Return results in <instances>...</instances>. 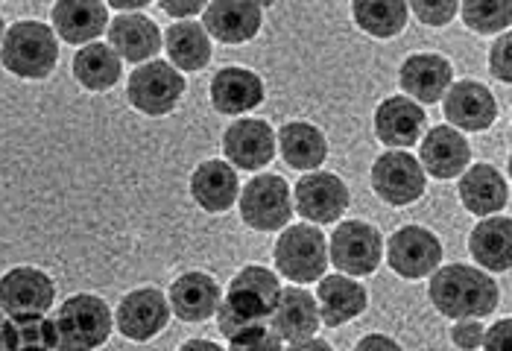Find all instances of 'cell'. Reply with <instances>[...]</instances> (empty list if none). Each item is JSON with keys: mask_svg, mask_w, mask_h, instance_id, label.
<instances>
[{"mask_svg": "<svg viewBox=\"0 0 512 351\" xmlns=\"http://www.w3.org/2000/svg\"><path fill=\"white\" fill-rule=\"evenodd\" d=\"M50 21L56 39L85 47L109 30L112 15L103 0H59L50 9Z\"/></svg>", "mask_w": 512, "mask_h": 351, "instance_id": "ffe728a7", "label": "cell"}, {"mask_svg": "<svg viewBox=\"0 0 512 351\" xmlns=\"http://www.w3.org/2000/svg\"><path fill=\"white\" fill-rule=\"evenodd\" d=\"M431 305L448 319H483L501 305L495 278L472 264H448L431 275Z\"/></svg>", "mask_w": 512, "mask_h": 351, "instance_id": "6da1fadb", "label": "cell"}, {"mask_svg": "<svg viewBox=\"0 0 512 351\" xmlns=\"http://www.w3.org/2000/svg\"><path fill=\"white\" fill-rule=\"evenodd\" d=\"M158 9H164L167 15L179 18V21H194V15H199L205 9L202 0H182V3H173V0H158Z\"/></svg>", "mask_w": 512, "mask_h": 351, "instance_id": "ab89813d", "label": "cell"}, {"mask_svg": "<svg viewBox=\"0 0 512 351\" xmlns=\"http://www.w3.org/2000/svg\"><path fill=\"white\" fill-rule=\"evenodd\" d=\"M483 322L480 319H463V322H454L451 325V343L460 351H477L483 343Z\"/></svg>", "mask_w": 512, "mask_h": 351, "instance_id": "74e56055", "label": "cell"}, {"mask_svg": "<svg viewBox=\"0 0 512 351\" xmlns=\"http://www.w3.org/2000/svg\"><path fill=\"white\" fill-rule=\"evenodd\" d=\"M161 44L167 47V59L179 74L205 71L214 53L211 36L199 21H176L173 27H167V33H161Z\"/></svg>", "mask_w": 512, "mask_h": 351, "instance_id": "f546056e", "label": "cell"}, {"mask_svg": "<svg viewBox=\"0 0 512 351\" xmlns=\"http://www.w3.org/2000/svg\"><path fill=\"white\" fill-rule=\"evenodd\" d=\"M56 351H97L112 337L115 316L103 296L77 293L56 311Z\"/></svg>", "mask_w": 512, "mask_h": 351, "instance_id": "7a4b0ae2", "label": "cell"}, {"mask_svg": "<svg viewBox=\"0 0 512 351\" xmlns=\"http://www.w3.org/2000/svg\"><path fill=\"white\" fill-rule=\"evenodd\" d=\"M463 24L480 33V36H501L507 33L512 24V3L510 0H469V3H460V12Z\"/></svg>", "mask_w": 512, "mask_h": 351, "instance_id": "d6a6232c", "label": "cell"}, {"mask_svg": "<svg viewBox=\"0 0 512 351\" xmlns=\"http://www.w3.org/2000/svg\"><path fill=\"white\" fill-rule=\"evenodd\" d=\"M273 261L278 270L276 275L293 281V287L314 284L328 270V237L311 223L287 226L281 229L273 246Z\"/></svg>", "mask_w": 512, "mask_h": 351, "instance_id": "277c9868", "label": "cell"}, {"mask_svg": "<svg viewBox=\"0 0 512 351\" xmlns=\"http://www.w3.org/2000/svg\"><path fill=\"white\" fill-rule=\"evenodd\" d=\"M179 351H226L223 346H217V343H211V340H188V343H182Z\"/></svg>", "mask_w": 512, "mask_h": 351, "instance_id": "ee69618b", "label": "cell"}, {"mask_svg": "<svg viewBox=\"0 0 512 351\" xmlns=\"http://www.w3.org/2000/svg\"><path fill=\"white\" fill-rule=\"evenodd\" d=\"M416 158H419L425 176L448 182V179H460L466 173V167L472 164V144L466 141L463 132L442 123L422 135Z\"/></svg>", "mask_w": 512, "mask_h": 351, "instance_id": "2e32d148", "label": "cell"}, {"mask_svg": "<svg viewBox=\"0 0 512 351\" xmlns=\"http://www.w3.org/2000/svg\"><path fill=\"white\" fill-rule=\"evenodd\" d=\"M115 316V328L129 343H150L170 322L167 296L158 287H135L120 299Z\"/></svg>", "mask_w": 512, "mask_h": 351, "instance_id": "4fadbf2b", "label": "cell"}, {"mask_svg": "<svg viewBox=\"0 0 512 351\" xmlns=\"http://www.w3.org/2000/svg\"><path fill=\"white\" fill-rule=\"evenodd\" d=\"M352 18L366 36L390 41L407 30L410 9L404 0H355Z\"/></svg>", "mask_w": 512, "mask_h": 351, "instance_id": "1f68e13d", "label": "cell"}, {"mask_svg": "<svg viewBox=\"0 0 512 351\" xmlns=\"http://www.w3.org/2000/svg\"><path fill=\"white\" fill-rule=\"evenodd\" d=\"M287 351H334V349H331V343H325V340H319V337H311V340H302V343H290V349Z\"/></svg>", "mask_w": 512, "mask_h": 351, "instance_id": "7bdbcfd3", "label": "cell"}, {"mask_svg": "<svg viewBox=\"0 0 512 351\" xmlns=\"http://www.w3.org/2000/svg\"><path fill=\"white\" fill-rule=\"evenodd\" d=\"M398 85L407 100L434 106L454 85V65L439 53H410L398 68Z\"/></svg>", "mask_w": 512, "mask_h": 351, "instance_id": "e0dca14e", "label": "cell"}, {"mask_svg": "<svg viewBox=\"0 0 512 351\" xmlns=\"http://www.w3.org/2000/svg\"><path fill=\"white\" fill-rule=\"evenodd\" d=\"M267 319H270V331L284 343L311 340L322 325L314 293H308L305 287H281L276 308Z\"/></svg>", "mask_w": 512, "mask_h": 351, "instance_id": "cb8c5ba5", "label": "cell"}, {"mask_svg": "<svg viewBox=\"0 0 512 351\" xmlns=\"http://www.w3.org/2000/svg\"><path fill=\"white\" fill-rule=\"evenodd\" d=\"M167 305L170 316H176L179 322H208L223 305V290L208 273H182L170 284Z\"/></svg>", "mask_w": 512, "mask_h": 351, "instance_id": "44dd1931", "label": "cell"}, {"mask_svg": "<svg viewBox=\"0 0 512 351\" xmlns=\"http://www.w3.org/2000/svg\"><path fill=\"white\" fill-rule=\"evenodd\" d=\"M375 138L390 147V150H410L413 144L422 141L425 129H428V112L407 100L404 94H393L387 100H381V106L375 109Z\"/></svg>", "mask_w": 512, "mask_h": 351, "instance_id": "ac0fdd59", "label": "cell"}, {"mask_svg": "<svg viewBox=\"0 0 512 351\" xmlns=\"http://www.w3.org/2000/svg\"><path fill=\"white\" fill-rule=\"evenodd\" d=\"M349 202H352L349 185L328 170L305 173L293 188V211H299L302 220L311 226L337 223L346 214Z\"/></svg>", "mask_w": 512, "mask_h": 351, "instance_id": "9c48e42d", "label": "cell"}, {"mask_svg": "<svg viewBox=\"0 0 512 351\" xmlns=\"http://www.w3.org/2000/svg\"><path fill=\"white\" fill-rule=\"evenodd\" d=\"M12 351H56V325L44 316H15L9 319Z\"/></svg>", "mask_w": 512, "mask_h": 351, "instance_id": "836d02e7", "label": "cell"}, {"mask_svg": "<svg viewBox=\"0 0 512 351\" xmlns=\"http://www.w3.org/2000/svg\"><path fill=\"white\" fill-rule=\"evenodd\" d=\"M278 296H281L278 275L261 264H246L229 281V290L223 293V305H229L246 322L261 325V319H267L276 308Z\"/></svg>", "mask_w": 512, "mask_h": 351, "instance_id": "5bb4252c", "label": "cell"}, {"mask_svg": "<svg viewBox=\"0 0 512 351\" xmlns=\"http://www.w3.org/2000/svg\"><path fill=\"white\" fill-rule=\"evenodd\" d=\"M355 351H404L401 343H395L390 334H366L357 340Z\"/></svg>", "mask_w": 512, "mask_h": 351, "instance_id": "60d3db41", "label": "cell"}, {"mask_svg": "<svg viewBox=\"0 0 512 351\" xmlns=\"http://www.w3.org/2000/svg\"><path fill=\"white\" fill-rule=\"evenodd\" d=\"M480 349L483 351H512V322L510 319H498L492 328H486Z\"/></svg>", "mask_w": 512, "mask_h": 351, "instance_id": "f35d334b", "label": "cell"}, {"mask_svg": "<svg viewBox=\"0 0 512 351\" xmlns=\"http://www.w3.org/2000/svg\"><path fill=\"white\" fill-rule=\"evenodd\" d=\"M469 252H472L477 270L483 273H510L512 267V220L504 214L480 220L469 234Z\"/></svg>", "mask_w": 512, "mask_h": 351, "instance_id": "f1b7e54d", "label": "cell"}, {"mask_svg": "<svg viewBox=\"0 0 512 351\" xmlns=\"http://www.w3.org/2000/svg\"><path fill=\"white\" fill-rule=\"evenodd\" d=\"M240 220L252 232H281L293 220V191L278 173H258L237 196Z\"/></svg>", "mask_w": 512, "mask_h": 351, "instance_id": "5b68a950", "label": "cell"}, {"mask_svg": "<svg viewBox=\"0 0 512 351\" xmlns=\"http://www.w3.org/2000/svg\"><path fill=\"white\" fill-rule=\"evenodd\" d=\"M319 322L328 328H343L355 316L369 308V290L349 275L331 273L319 278V287L314 293Z\"/></svg>", "mask_w": 512, "mask_h": 351, "instance_id": "603a6c76", "label": "cell"}, {"mask_svg": "<svg viewBox=\"0 0 512 351\" xmlns=\"http://www.w3.org/2000/svg\"><path fill=\"white\" fill-rule=\"evenodd\" d=\"M276 150L287 167L314 173L328 158V138L319 126L308 120H290L276 132Z\"/></svg>", "mask_w": 512, "mask_h": 351, "instance_id": "83f0119b", "label": "cell"}, {"mask_svg": "<svg viewBox=\"0 0 512 351\" xmlns=\"http://www.w3.org/2000/svg\"><path fill=\"white\" fill-rule=\"evenodd\" d=\"M0 351H12V343H9V316L0 313Z\"/></svg>", "mask_w": 512, "mask_h": 351, "instance_id": "f6af8a7d", "label": "cell"}, {"mask_svg": "<svg viewBox=\"0 0 512 351\" xmlns=\"http://www.w3.org/2000/svg\"><path fill=\"white\" fill-rule=\"evenodd\" d=\"M369 185L375 196L393 208H407L419 202L428 191V176L419 164V158L404 150H387L375 158L369 170Z\"/></svg>", "mask_w": 512, "mask_h": 351, "instance_id": "52a82bcc", "label": "cell"}, {"mask_svg": "<svg viewBox=\"0 0 512 351\" xmlns=\"http://www.w3.org/2000/svg\"><path fill=\"white\" fill-rule=\"evenodd\" d=\"M489 74L510 85L512 82V36L510 33H501L498 39L492 41L489 47Z\"/></svg>", "mask_w": 512, "mask_h": 351, "instance_id": "8d00e7d4", "label": "cell"}, {"mask_svg": "<svg viewBox=\"0 0 512 351\" xmlns=\"http://www.w3.org/2000/svg\"><path fill=\"white\" fill-rule=\"evenodd\" d=\"M264 6L252 0H214L202 9V27L220 44H249L261 33Z\"/></svg>", "mask_w": 512, "mask_h": 351, "instance_id": "d6986e66", "label": "cell"}, {"mask_svg": "<svg viewBox=\"0 0 512 351\" xmlns=\"http://www.w3.org/2000/svg\"><path fill=\"white\" fill-rule=\"evenodd\" d=\"M3 68L18 79H47L59 62V39L44 21H18L3 33Z\"/></svg>", "mask_w": 512, "mask_h": 351, "instance_id": "3957f363", "label": "cell"}, {"mask_svg": "<svg viewBox=\"0 0 512 351\" xmlns=\"http://www.w3.org/2000/svg\"><path fill=\"white\" fill-rule=\"evenodd\" d=\"M106 6H109V12L115 9V12H123V15H135V12H144L150 6V0H112Z\"/></svg>", "mask_w": 512, "mask_h": 351, "instance_id": "b9f144b4", "label": "cell"}, {"mask_svg": "<svg viewBox=\"0 0 512 351\" xmlns=\"http://www.w3.org/2000/svg\"><path fill=\"white\" fill-rule=\"evenodd\" d=\"M71 71H74V79H77L85 91L103 94V91H112L120 82L123 62H120V56L109 47V44L94 41V44L79 47Z\"/></svg>", "mask_w": 512, "mask_h": 351, "instance_id": "4dcf8cb0", "label": "cell"}, {"mask_svg": "<svg viewBox=\"0 0 512 351\" xmlns=\"http://www.w3.org/2000/svg\"><path fill=\"white\" fill-rule=\"evenodd\" d=\"M457 196L469 214L486 220L510 205V182L492 164H472L457 182Z\"/></svg>", "mask_w": 512, "mask_h": 351, "instance_id": "7402d4cb", "label": "cell"}, {"mask_svg": "<svg viewBox=\"0 0 512 351\" xmlns=\"http://www.w3.org/2000/svg\"><path fill=\"white\" fill-rule=\"evenodd\" d=\"M267 97L264 79L249 68H223L211 79L208 100L220 115H246L258 109Z\"/></svg>", "mask_w": 512, "mask_h": 351, "instance_id": "484cf974", "label": "cell"}, {"mask_svg": "<svg viewBox=\"0 0 512 351\" xmlns=\"http://www.w3.org/2000/svg\"><path fill=\"white\" fill-rule=\"evenodd\" d=\"M328 258L340 275H372L384 261V237L366 220H346L331 232Z\"/></svg>", "mask_w": 512, "mask_h": 351, "instance_id": "8992f818", "label": "cell"}, {"mask_svg": "<svg viewBox=\"0 0 512 351\" xmlns=\"http://www.w3.org/2000/svg\"><path fill=\"white\" fill-rule=\"evenodd\" d=\"M106 44L120 56V62H138L147 65L158 56L161 44V30L153 18H147L144 12L135 15H115L109 21L106 30Z\"/></svg>", "mask_w": 512, "mask_h": 351, "instance_id": "d4e9b609", "label": "cell"}, {"mask_svg": "<svg viewBox=\"0 0 512 351\" xmlns=\"http://www.w3.org/2000/svg\"><path fill=\"white\" fill-rule=\"evenodd\" d=\"M442 115L457 132H486L498 120V100L483 82L460 79L445 91Z\"/></svg>", "mask_w": 512, "mask_h": 351, "instance_id": "9a60e30c", "label": "cell"}, {"mask_svg": "<svg viewBox=\"0 0 512 351\" xmlns=\"http://www.w3.org/2000/svg\"><path fill=\"white\" fill-rule=\"evenodd\" d=\"M185 94V77L170 65V62H147L138 65L129 82H126V97L135 112L147 117L170 115Z\"/></svg>", "mask_w": 512, "mask_h": 351, "instance_id": "ba28073f", "label": "cell"}, {"mask_svg": "<svg viewBox=\"0 0 512 351\" xmlns=\"http://www.w3.org/2000/svg\"><path fill=\"white\" fill-rule=\"evenodd\" d=\"M223 156L246 173H261L276 158V129L261 117H237L223 132Z\"/></svg>", "mask_w": 512, "mask_h": 351, "instance_id": "8fae6325", "label": "cell"}, {"mask_svg": "<svg viewBox=\"0 0 512 351\" xmlns=\"http://www.w3.org/2000/svg\"><path fill=\"white\" fill-rule=\"evenodd\" d=\"M56 302V284L39 267H12L0 275V313L15 316H44Z\"/></svg>", "mask_w": 512, "mask_h": 351, "instance_id": "7c38bea8", "label": "cell"}, {"mask_svg": "<svg viewBox=\"0 0 512 351\" xmlns=\"http://www.w3.org/2000/svg\"><path fill=\"white\" fill-rule=\"evenodd\" d=\"M3 33H6V30H3V15H0V44H3Z\"/></svg>", "mask_w": 512, "mask_h": 351, "instance_id": "bcb514c9", "label": "cell"}, {"mask_svg": "<svg viewBox=\"0 0 512 351\" xmlns=\"http://www.w3.org/2000/svg\"><path fill=\"white\" fill-rule=\"evenodd\" d=\"M407 9L425 24V27H448L457 12H460V3L457 0H413L407 3Z\"/></svg>", "mask_w": 512, "mask_h": 351, "instance_id": "e575fe53", "label": "cell"}, {"mask_svg": "<svg viewBox=\"0 0 512 351\" xmlns=\"http://www.w3.org/2000/svg\"><path fill=\"white\" fill-rule=\"evenodd\" d=\"M191 196L202 211L226 214L240 196L237 170L223 158H208L191 173Z\"/></svg>", "mask_w": 512, "mask_h": 351, "instance_id": "4316f807", "label": "cell"}, {"mask_svg": "<svg viewBox=\"0 0 512 351\" xmlns=\"http://www.w3.org/2000/svg\"><path fill=\"white\" fill-rule=\"evenodd\" d=\"M229 351H284L281 349V340L270 328L264 325H255L243 334H237L235 340H229Z\"/></svg>", "mask_w": 512, "mask_h": 351, "instance_id": "d590c367", "label": "cell"}, {"mask_svg": "<svg viewBox=\"0 0 512 351\" xmlns=\"http://www.w3.org/2000/svg\"><path fill=\"white\" fill-rule=\"evenodd\" d=\"M387 264L398 278L419 281L442 264V240L425 226H401L387 240Z\"/></svg>", "mask_w": 512, "mask_h": 351, "instance_id": "30bf717a", "label": "cell"}]
</instances>
